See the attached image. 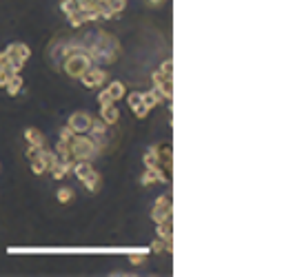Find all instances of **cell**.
<instances>
[{
  "label": "cell",
  "mask_w": 282,
  "mask_h": 277,
  "mask_svg": "<svg viewBox=\"0 0 282 277\" xmlns=\"http://www.w3.org/2000/svg\"><path fill=\"white\" fill-rule=\"evenodd\" d=\"M69 146H71V156L76 162H91L100 153V146L96 144V140L89 133H73Z\"/></svg>",
  "instance_id": "obj_1"
},
{
  "label": "cell",
  "mask_w": 282,
  "mask_h": 277,
  "mask_svg": "<svg viewBox=\"0 0 282 277\" xmlns=\"http://www.w3.org/2000/svg\"><path fill=\"white\" fill-rule=\"evenodd\" d=\"M91 65H94V63H91V58H89L87 53H84V51H76V53L65 55L60 69H63L69 78H78V80H80V76L89 69Z\"/></svg>",
  "instance_id": "obj_2"
},
{
  "label": "cell",
  "mask_w": 282,
  "mask_h": 277,
  "mask_svg": "<svg viewBox=\"0 0 282 277\" xmlns=\"http://www.w3.org/2000/svg\"><path fill=\"white\" fill-rule=\"evenodd\" d=\"M80 82H82L87 89H102V87H105V84L109 82V73H107L105 67L91 65L89 69L80 76Z\"/></svg>",
  "instance_id": "obj_3"
},
{
  "label": "cell",
  "mask_w": 282,
  "mask_h": 277,
  "mask_svg": "<svg viewBox=\"0 0 282 277\" xmlns=\"http://www.w3.org/2000/svg\"><path fill=\"white\" fill-rule=\"evenodd\" d=\"M151 220L160 224L164 220H174V204H171V195H160L156 204L151 208Z\"/></svg>",
  "instance_id": "obj_4"
},
{
  "label": "cell",
  "mask_w": 282,
  "mask_h": 277,
  "mask_svg": "<svg viewBox=\"0 0 282 277\" xmlns=\"http://www.w3.org/2000/svg\"><path fill=\"white\" fill-rule=\"evenodd\" d=\"M91 118H94V115H89L87 111H76V113L69 115L67 127H69L73 133H87L89 131V125H91Z\"/></svg>",
  "instance_id": "obj_5"
},
{
  "label": "cell",
  "mask_w": 282,
  "mask_h": 277,
  "mask_svg": "<svg viewBox=\"0 0 282 277\" xmlns=\"http://www.w3.org/2000/svg\"><path fill=\"white\" fill-rule=\"evenodd\" d=\"M98 118L105 122L107 127L118 125V120H120V111H118V107H116V102L100 104V113H98Z\"/></svg>",
  "instance_id": "obj_6"
},
{
  "label": "cell",
  "mask_w": 282,
  "mask_h": 277,
  "mask_svg": "<svg viewBox=\"0 0 282 277\" xmlns=\"http://www.w3.org/2000/svg\"><path fill=\"white\" fill-rule=\"evenodd\" d=\"M167 180V175L162 173V169L158 166V169H145L143 173V184L145 187H153V184H162Z\"/></svg>",
  "instance_id": "obj_7"
},
{
  "label": "cell",
  "mask_w": 282,
  "mask_h": 277,
  "mask_svg": "<svg viewBox=\"0 0 282 277\" xmlns=\"http://www.w3.org/2000/svg\"><path fill=\"white\" fill-rule=\"evenodd\" d=\"M24 140H27V144L38 146V149H45L47 146V138L42 135V131H38V129H34V127H29L27 131H24Z\"/></svg>",
  "instance_id": "obj_8"
},
{
  "label": "cell",
  "mask_w": 282,
  "mask_h": 277,
  "mask_svg": "<svg viewBox=\"0 0 282 277\" xmlns=\"http://www.w3.org/2000/svg\"><path fill=\"white\" fill-rule=\"evenodd\" d=\"M105 89H107V94L111 96V100H114V102H120L122 98L127 96V87L120 82V80H111V82H107V84H105Z\"/></svg>",
  "instance_id": "obj_9"
},
{
  "label": "cell",
  "mask_w": 282,
  "mask_h": 277,
  "mask_svg": "<svg viewBox=\"0 0 282 277\" xmlns=\"http://www.w3.org/2000/svg\"><path fill=\"white\" fill-rule=\"evenodd\" d=\"M143 162H145V169H158L160 166V151H158V146H151V149L145 151Z\"/></svg>",
  "instance_id": "obj_10"
},
{
  "label": "cell",
  "mask_w": 282,
  "mask_h": 277,
  "mask_svg": "<svg viewBox=\"0 0 282 277\" xmlns=\"http://www.w3.org/2000/svg\"><path fill=\"white\" fill-rule=\"evenodd\" d=\"M94 166H91V162H73V166H71V173L78 177V180H87V177L94 173Z\"/></svg>",
  "instance_id": "obj_11"
},
{
  "label": "cell",
  "mask_w": 282,
  "mask_h": 277,
  "mask_svg": "<svg viewBox=\"0 0 282 277\" xmlns=\"http://www.w3.org/2000/svg\"><path fill=\"white\" fill-rule=\"evenodd\" d=\"M162 100H164V98H162V94L158 89H151V91H147V94H143V104L149 111L153 107H158V104H162Z\"/></svg>",
  "instance_id": "obj_12"
},
{
  "label": "cell",
  "mask_w": 282,
  "mask_h": 277,
  "mask_svg": "<svg viewBox=\"0 0 282 277\" xmlns=\"http://www.w3.org/2000/svg\"><path fill=\"white\" fill-rule=\"evenodd\" d=\"M22 76L20 73H11V78H9V82L5 84V91H7L9 96H18L20 94V89H22Z\"/></svg>",
  "instance_id": "obj_13"
},
{
  "label": "cell",
  "mask_w": 282,
  "mask_h": 277,
  "mask_svg": "<svg viewBox=\"0 0 282 277\" xmlns=\"http://www.w3.org/2000/svg\"><path fill=\"white\" fill-rule=\"evenodd\" d=\"M82 184H84V189L89 191V193H98L100 191V187H102V175L98 173V171H94L87 180H82Z\"/></svg>",
  "instance_id": "obj_14"
},
{
  "label": "cell",
  "mask_w": 282,
  "mask_h": 277,
  "mask_svg": "<svg viewBox=\"0 0 282 277\" xmlns=\"http://www.w3.org/2000/svg\"><path fill=\"white\" fill-rule=\"evenodd\" d=\"M73 198H76V191H73L71 187H60L56 191V200L60 202V204H69V202H73Z\"/></svg>",
  "instance_id": "obj_15"
},
{
  "label": "cell",
  "mask_w": 282,
  "mask_h": 277,
  "mask_svg": "<svg viewBox=\"0 0 282 277\" xmlns=\"http://www.w3.org/2000/svg\"><path fill=\"white\" fill-rule=\"evenodd\" d=\"M127 257H129V262L133 264V266H143V264L147 262V251L140 249V251H129L127 253Z\"/></svg>",
  "instance_id": "obj_16"
},
{
  "label": "cell",
  "mask_w": 282,
  "mask_h": 277,
  "mask_svg": "<svg viewBox=\"0 0 282 277\" xmlns=\"http://www.w3.org/2000/svg\"><path fill=\"white\" fill-rule=\"evenodd\" d=\"M32 173H36V175H45L47 173V164H45V160H42V153H40V158L38 160H32Z\"/></svg>",
  "instance_id": "obj_17"
},
{
  "label": "cell",
  "mask_w": 282,
  "mask_h": 277,
  "mask_svg": "<svg viewBox=\"0 0 282 277\" xmlns=\"http://www.w3.org/2000/svg\"><path fill=\"white\" fill-rule=\"evenodd\" d=\"M125 98H127V104H129V109H136V107H140V104H143V94H140V91L127 94Z\"/></svg>",
  "instance_id": "obj_18"
},
{
  "label": "cell",
  "mask_w": 282,
  "mask_h": 277,
  "mask_svg": "<svg viewBox=\"0 0 282 277\" xmlns=\"http://www.w3.org/2000/svg\"><path fill=\"white\" fill-rule=\"evenodd\" d=\"M158 71H160L164 78H171V80H174V60H164Z\"/></svg>",
  "instance_id": "obj_19"
},
{
  "label": "cell",
  "mask_w": 282,
  "mask_h": 277,
  "mask_svg": "<svg viewBox=\"0 0 282 277\" xmlns=\"http://www.w3.org/2000/svg\"><path fill=\"white\" fill-rule=\"evenodd\" d=\"M0 71H9V73H14V69H11V60H9V55L7 53H0Z\"/></svg>",
  "instance_id": "obj_20"
},
{
  "label": "cell",
  "mask_w": 282,
  "mask_h": 277,
  "mask_svg": "<svg viewBox=\"0 0 282 277\" xmlns=\"http://www.w3.org/2000/svg\"><path fill=\"white\" fill-rule=\"evenodd\" d=\"M151 251H153V253H158V255H162V253H167V246H164V242L160 237H156V239H153V244H151Z\"/></svg>",
  "instance_id": "obj_21"
},
{
  "label": "cell",
  "mask_w": 282,
  "mask_h": 277,
  "mask_svg": "<svg viewBox=\"0 0 282 277\" xmlns=\"http://www.w3.org/2000/svg\"><path fill=\"white\" fill-rule=\"evenodd\" d=\"M40 153H42V149H38V146H32V144H29V146H27V153H24V156H27V160L32 162V160H38V158H40Z\"/></svg>",
  "instance_id": "obj_22"
},
{
  "label": "cell",
  "mask_w": 282,
  "mask_h": 277,
  "mask_svg": "<svg viewBox=\"0 0 282 277\" xmlns=\"http://www.w3.org/2000/svg\"><path fill=\"white\" fill-rule=\"evenodd\" d=\"M109 102H114V100H111V96L107 94V89L102 87L100 94H98V107H100V104H109Z\"/></svg>",
  "instance_id": "obj_23"
},
{
  "label": "cell",
  "mask_w": 282,
  "mask_h": 277,
  "mask_svg": "<svg viewBox=\"0 0 282 277\" xmlns=\"http://www.w3.org/2000/svg\"><path fill=\"white\" fill-rule=\"evenodd\" d=\"M133 111V113H136V118L138 120H145L147 118V115H149V109H147L145 107V104H140V107H136V109H131Z\"/></svg>",
  "instance_id": "obj_24"
},
{
  "label": "cell",
  "mask_w": 282,
  "mask_h": 277,
  "mask_svg": "<svg viewBox=\"0 0 282 277\" xmlns=\"http://www.w3.org/2000/svg\"><path fill=\"white\" fill-rule=\"evenodd\" d=\"M9 78H11L9 71H0V87H3V89H5V84L9 82Z\"/></svg>",
  "instance_id": "obj_25"
},
{
  "label": "cell",
  "mask_w": 282,
  "mask_h": 277,
  "mask_svg": "<svg viewBox=\"0 0 282 277\" xmlns=\"http://www.w3.org/2000/svg\"><path fill=\"white\" fill-rule=\"evenodd\" d=\"M147 3H149V5H151V7H158V5H162V3H164V0H147Z\"/></svg>",
  "instance_id": "obj_26"
}]
</instances>
